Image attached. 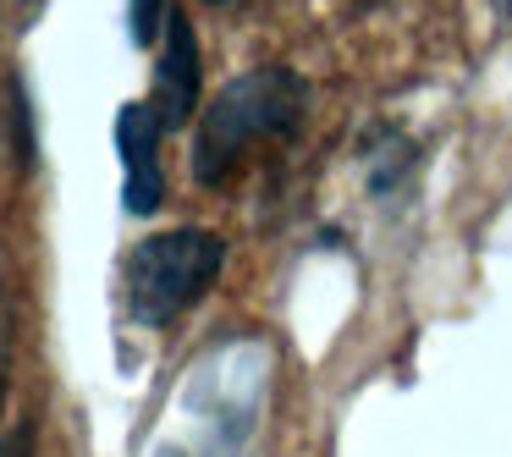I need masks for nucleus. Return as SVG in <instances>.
Segmentation results:
<instances>
[{"label":"nucleus","instance_id":"39448f33","mask_svg":"<svg viewBox=\"0 0 512 457\" xmlns=\"http://www.w3.org/2000/svg\"><path fill=\"white\" fill-rule=\"evenodd\" d=\"M12 127H17V160L34 166V111H28V89L12 83Z\"/></svg>","mask_w":512,"mask_h":457},{"label":"nucleus","instance_id":"7ed1b4c3","mask_svg":"<svg viewBox=\"0 0 512 457\" xmlns=\"http://www.w3.org/2000/svg\"><path fill=\"white\" fill-rule=\"evenodd\" d=\"M160 133H166V122H160V111L149 100L116 111V149H122V166H127V182H122L127 215H155L160 199H166V177H160Z\"/></svg>","mask_w":512,"mask_h":457},{"label":"nucleus","instance_id":"f257e3e1","mask_svg":"<svg viewBox=\"0 0 512 457\" xmlns=\"http://www.w3.org/2000/svg\"><path fill=\"white\" fill-rule=\"evenodd\" d=\"M303 105H309V89H303L298 72L287 67H254L237 83H226L199 116V133H193V177L204 188L232 177V166L265 138H292L303 122Z\"/></svg>","mask_w":512,"mask_h":457},{"label":"nucleus","instance_id":"1a4fd4ad","mask_svg":"<svg viewBox=\"0 0 512 457\" xmlns=\"http://www.w3.org/2000/svg\"><path fill=\"white\" fill-rule=\"evenodd\" d=\"M490 12H496L501 23H512V0H490Z\"/></svg>","mask_w":512,"mask_h":457},{"label":"nucleus","instance_id":"423d86ee","mask_svg":"<svg viewBox=\"0 0 512 457\" xmlns=\"http://www.w3.org/2000/svg\"><path fill=\"white\" fill-rule=\"evenodd\" d=\"M166 12H171L166 0H133V45H155Z\"/></svg>","mask_w":512,"mask_h":457},{"label":"nucleus","instance_id":"0eeeda50","mask_svg":"<svg viewBox=\"0 0 512 457\" xmlns=\"http://www.w3.org/2000/svg\"><path fill=\"white\" fill-rule=\"evenodd\" d=\"M6 380H12V303L0 292V408H6Z\"/></svg>","mask_w":512,"mask_h":457},{"label":"nucleus","instance_id":"20e7f679","mask_svg":"<svg viewBox=\"0 0 512 457\" xmlns=\"http://www.w3.org/2000/svg\"><path fill=\"white\" fill-rule=\"evenodd\" d=\"M199 89H204L199 34H193L188 12L171 6L166 12V50H160V72H155V100H149L160 111V122H166V133L199 111Z\"/></svg>","mask_w":512,"mask_h":457},{"label":"nucleus","instance_id":"f03ea898","mask_svg":"<svg viewBox=\"0 0 512 457\" xmlns=\"http://www.w3.org/2000/svg\"><path fill=\"white\" fill-rule=\"evenodd\" d=\"M226 265V243L199 226H171L133 248L127 259V314L138 325H171L210 292Z\"/></svg>","mask_w":512,"mask_h":457},{"label":"nucleus","instance_id":"6e6552de","mask_svg":"<svg viewBox=\"0 0 512 457\" xmlns=\"http://www.w3.org/2000/svg\"><path fill=\"white\" fill-rule=\"evenodd\" d=\"M0 457H34V424H17V430L0 441Z\"/></svg>","mask_w":512,"mask_h":457}]
</instances>
